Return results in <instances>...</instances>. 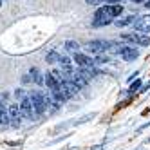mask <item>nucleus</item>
Wrapping results in <instances>:
<instances>
[{
  "mask_svg": "<svg viewBox=\"0 0 150 150\" xmlns=\"http://www.w3.org/2000/svg\"><path fill=\"white\" fill-rule=\"evenodd\" d=\"M4 114H7V109H6V105L0 101V116H4Z\"/></svg>",
  "mask_w": 150,
  "mask_h": 150,
  "instance_id": "aec40b11",
  "label": "nucleus"
},
{
  "mask_svg": "<svg viewBox=\"0 0 150 150\" xmlns=\"http://www.w3.org/2000/svg\"><path fill=\"white\" fill-rule=\"evenodd\" d=\"M100 2H101V0H87V4H89V6H98Z\"/></svg>",
  "mask_w": 150,
  "mask_h": 150,
  "instance_id": "4be33fe9",
  "label": "nucleus"
},
{
  "mask_svg": "<svg viewBox=\"0 0 150 150\" xmlns=\"http://www.w3.org/2000/svg\"><path fill=\"white\" fill-rule=\"evenodd\" d=\"M132 2H136V4H145L146 0H132Z\"/></svg>",
  "mask_w": 150,
  "mask_h": 150,
  "instance_id": "5701e85b",
  "label": "nucleus"
},
{
  "mask_svg": "<svg viewBox=\"0 0 150 150\" xmlns=\"http://www.w3.org/2000/svg\"><path fill=\"white\" fill-rule=\"evenodd\" d=\"M105 11L114 18V16H117V15L123 13V6L121 4H109V6H105Z\"/></svg>",
  "mask_w": 150,
  "mask_h": 150,
  "instance_id": "9d476101",
  "label": "nucleus"
},
{
  "mask_svg": "<svg viewBox=\"0 0 150 150\" xmlns=\"http://www.w3.org/2000/svg\"><path fill=\"white\" fill-rule=\"evenodd\" d=\"M44 78H45V80H44V83L47 85V87H49L51 91H54V89H58V85H60V81H58V80H56L54 76H52L51 72H47V74H45Z\"/></svg>",
  "mask_w": 150,
  "mask_h": 150,
  "instance_id": "f8f14e48",
  "label": "nucleus"
},
{
  "mask_svg": "<svg viewBox=\"0 0 150 150\" xmlns=\"http://www.w3.org/2000/svg\"><path fill=\"white\" fill-rule=\"evenodd\" d=\"M105 62H109V56H98L94 60V65H96V63H105Z\"/></svg>",
  "mask_w": 150,
  "mask_h": 150,
  "instance_id": "6ab92c4d",
  "label": "nucleus"
},
{
  "mask_svg": "<svg viewBox=\"0 0 150 150\" xmlns=\"http://www.w3.org/2000/svg\"><path fill=\"white\" fill-rule=\"evenodd\" d=\"M137 89H139V80L136 78V83H134V85H132V87H130V92H136Z\"/></svg>",
  "mask_w": 150,
  "mask_h": 150,
  "instance_id": "412c9836",
  "label": "nucleus"
},
{
  "mask_svg": "<svg viewBox=\"0 0 150 150\" xmlns=\"http://www.w3.org/2000/svg\"><path fill=\"white\" fill-rule=\"evenodd\" d=\"M0 6H2V0H0Z\"/></svg>",
  "mask_w": 150,
  "mask_h": 150,
  "instance_id": "393cba45",
  "label": "nucleus"
},
{
  "mask_svg": "<svg viewBox=\"0 0 150 150\" xmlns=\"http://www.w3.org/2000/svg\"><path fill=\"white\" fill-rule=\"evenodd\" d=\"M15 96H16V98H18L20 101H22V100H25V98H27V94H25V91H22V89H16V91H15Z\"/></svg>",
  "mask_w": 150,
  "mask_h": 150,
  "instance_id": "f3484780",
  "label": "nucleus"
},
{
  "mask_svg": "<svg viewBox=\"0 0 150 150\" xmlns=\"http://www.w3.org/2000/svg\"><path fill=\"white\" fill-rule=\"evenodd\" d=\"M145 6H146V7H150V0H146V2H145Z\"/></svg>",
  "mask_w": 150,
  "mask_h": 150,
  "instance_id": "b1692460",
  "label": "nucleus"
},
{
  "mask_svg": "<svg viewBox=\"0 0 150 150\" xmlns=\"http://www.w3.org/2000/svg\"><path fill=\"white\" fill-rule=\"evenodd\" d=\"M60 63H62V67H71V60L67 56H62L60 58Z\"/></svg>",
  "mask_w": 150,
  "mask_h": 150,
  "instance_id": "a211bd4d",
  "label": "nucleus"
},
{
  "mask_svg": "<svg viewBox=\"0 0 150 150\" xmlns=\"http://www.w3.org/2000/svg\"><path fill=\"white\" fill-rule=\"evenodd\" d=\"M134 16H127V18H123V20H117L116 22V25L117 27H123V25H130V24H134Z\"/></svg>",
  "mask_w": 150,
  "mask_h": 150,
  "instance_id": "2eb2a0df",
  "label": "nucleus"
},
{
  "mask_svg": "<svg viewBox=\"0 0 150 150\" xmlns=\"http://www.w3.org/2000/svg\"><path fill=\"white\" fill-rule=\"evenodd\" d=\"M29 100H31V103H33V109H35L36 114H44L47 110V105H49V100L51 98L36 91V92H31L29 94Z\"/></svg>",
  "mask_w": 150,
  "mask_h": 150,
  "instance_id": "f257e3e1",
  "label": "nucleus"
},
{
  "mask_svg": "<svg viewBox=\"0 0 150 150\" xmlns=\"http://www.w3.org/2000/svg\"><path fill=\"white\" fill-rule=\"evenodd\" d=\"M110 47H112V42H105V40H94V42H89V44L85 45V49L89 52H94V54L103 52V51L110 49Z\"/></svg>",
  "mask_w": 150,
  "mask_h": 150,
  "instance_id": "f03ea898",
  "label": "nucleus"
},
{
  "mask_svg": "<svg viewBox=\"0 0 150 150\" xmlns=\"http://www.w3.org/2000/svg\"><path fill=\"white\" fill-rule=\"evenodd\" d=\"M132 25H134V29L137 31V33H150V15L136 18Z\"/></svg>",
  "mask_w": 150,
  "mask_h": 150,
  "instance_id": "423d86ee",
  "label": "nucleus"
},
{
  "mask_svg": "<svg viewBox=\"0 0 150 150\" xmlns=\"http://www.w3.org/2000/svg\"><path fill=\"white\" fill-rule=\"evenodd\" d=\"M20 110H22V116H25V117H29V120H33L35 117V109H33V103H31V100H29V96L25 100H22L20 101Z\"/></svg>",
  "mask_w": 150,
  "mask_h": 150,
  "instance_id": "0eeeda50",
  "label": "nucleus"
},
{
  "mask_svg": "<svg viewBox=\"0 0 150 150\" xmlns=\"http://www.w3.org/2000/svg\"><path fill=\"white\" fill-rule=\"evenodd\" d=\"M31 76L35 78V81H36L38 85L44 83V80H42V74H40V71H38V69H31Z\"/></svg>",
  "mask_w": 150,
  "mask_h": 150,
  "instance_id": "dca6fc26",
  "label": "nucleus"
},
{
  "mask_svg": "<svg viewBox=\"0 0 150 150\" xmlns=\"http://www.w3.org/2000/svg\"><path fill=\"white\" fill-rule=\"evenodd\" d=\"M65 49H67L69 52H74V54H76L78 49H80V45H78V42H74V40H67V42H65Z\"/></svg>",
  "mask_w": 150,
  "mask_h": 150,
  "instance_id": "ddd939ff",
  "label": "nucleus"
},
{
  "mask_svg": "<svg viewBox=\"0 0 150 150\" xmlns=\"http://www.w3.org/2000/svg\"><path fill=\"white\" fill-rule=\"evenodd\" d=\"M60 58H62V56L58 54V52H56V51H51V52H49V54L45 56V60H47L49 63H56V62H60Z\"/></svg>",
  "mask_w": 150,
  "mask_h": 150,
  "instance_id": "4468645a",
  "label": "nucleus"
},
{
  "mask_svg": "<svg viewBox=\"0 0 150 150\" xmlns=\"http://www.w3.org/2000/svg\"><path fill=\"white\" fill-rule=\"evenodd\" d=\"M120 54H121V58H123L125 62H132V60H136V58H137V54H139V52H137V49H136V47L123 45V49H121V52H120Z\"/></svg>",
  "mask_w": 150,
  "mask_h": 150,
  "instance_id": "1a4fd4ad",
  "label": "nucleus"
},
{
  "mask_svg": "<svg viewBox=\"0 0 150 150\" xmlns=\"http://www.w3.org/2000/svg\"><path fill=\"white\" fill-rule=\"evenodd\" d=\"M7 114L11 120H22V110H20L18 105H9L7 107Z\"/></svg>",
  "mask_w": 150,
  "mask_h": 150,
  "instance_id": "9b49d317",
  "label": "nucleus"
},
{
  "mask_svg": "<svg viewBox=\"0 0 150 150\" xmlns=\"http://www.w3.org/2000/svg\"><path fill=\"white\" fill-rule=\"evenodd\" d=\"M74 62L80 65V69H91L94 65V60L89 58L87 54H81V52H76V54H74Z\"/></svg>",
  "mask_w": 150,
  "mask_h": 150,
  "instance_id": "6e6552de",
  "label": "nucleus"
},
{
  "mask_svg": "<svg viewBox=\"0 0 150 150\" xmlns=\"http://www.w3.org/2000/svg\"><path fill=\"white\" fill-rule=\"evenodd\" d=\"M110 22H112V16L105 11V6H103V7H100L98 11H96V16H94L92 25L94 27H101V25H109Z\"/></svg>",
  "mask_w": 150,
  "mask_h": 150,
  "instance_id": "7ed1b4c3",
  "label": "nucleus"
},
{
  "mask_svg": "<svg viewBox=\"0 0 150 150\" xmlns=\"http://www.w3.org/2000/svg\"><path fill=\"white\" fill-rule=\"evenodd\" d=\"M125 42H132L137 45H150V36L148 35H139V33H127L121 36Z\"/></svg>",
  "mask_w": 150,
  "mask_h": 150,
  "instance_id": "20e7f679",
  "label": "nucleus"
},
{
  "mask_svg": "<svg viewBox=\"0 0 150 150\" xmlns=\"http://www.w3.org/2000/svg\"><path fill=\"white\" fill-rule=\"evenodd\" d=\"M58 89L62 91L63 96H65V100H71L72 96L78 92V87H76V85H74L72 81H69V80H62L60 85H58Z\"/></svg>",
  "mask_w": 150,
  "mask_h": 150,
  "instance_id": "39448f33",
  "label": "nucleus"
}]
</instances>
